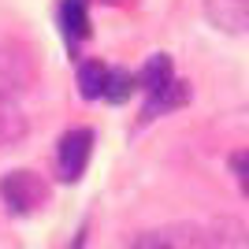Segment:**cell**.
Segmentation results:
<instances>
[{
	"instance_id": "4",
	"label": "cell",
	"mask_w": 249,
	"mask_h": 249,
	"mask_svg": "<svg viewBox=\"0 0 249 249\" xmlns=\"http://www.w3.org/2000/svg\"><path fill=\"white\" fill-rule=\"evenodd\" d=\"M201 231L190 227V223H178V227H156V231H142L130 249H197Z\"/></svg>"
},
{
	"instance_id": "11",
	"label": "cell",
	"mask_w": 249,
	"mask_h": 249,
	"mask_svg": "<svg viewBox=\"0 0 249 249\" xmlns=\"http://www.w3.org/2000/svg\"><path fill=\"white\" fill-rule=\"evenodd\" d=\"M86 4H89V0H63V4H60V19H63V26H67L71 37H86V34H89Z\"/></svg>"
},
{
	"instance_id": "1",
	"label": "cell",
	"mask_w": 249,
	"mask_h": 249,
	"mask_svg": "<svg viewBox=\"0 0 249 249\" xmlns=\"http://www.w3.org/2000/svg\"><path fill=\"white\" fill-rule=\"evenodd\" d=\"M0 197L8 201L11 212L26 216V212H37L49 201V186L37 171H11V175L0 178Z\"/></svg>"
},
{
	"instance_id": "2",
	"label": "cell",
	"mask_w": 249,
	"mask_h": 249,
	"mask_svg": "<svg viewBox=\"0 0 249 249\" xmlns=\"http://www.w3.org/2000/svg\"><path fill=\"white\" fill-rule=\"evenodd\" d=\"M34 78H37V56H34L30 45H22V41H4L0 45V82L22 89V86H30Z\"/></svg>"
},
{
	"instance_id": "13",
	"label": "cell",
	"mask_w": 249,
	"mask_h": 249,
	"mask_svg": "<svg viewBox=\"0 0 249 249\" xmlns=\"http://www.w3.org/2000/svg\"><path fill=\"white\" fill-rule=\"evenodd\" d=\"M231 171H234V178H238V190L249 197V149L231 153Z\"/></svg>"
},
{
	"instance_id": "8",
	"label": "cell",
	"mask_w": 249,
	"mask_h": 249,
	"mask_svg": "<svg viewBox=\"0 0 249 249\" xmlns=\"http://www.w3.org/2000/svg\"><path fill=\"white\" fill-rule=\"evenodd\" d=\"M197 249H246V231H242V223L223 219L212 231H201Z\"/></svg>"
},
{
	"instance_id": "7",
	"label": "cell",
	"mask_w": 249,
	"mask_h": 249,
	"mask_svg": "<svg viewBox=\"0 0 249 249\" xmlns=\"http://www.w3.org/2000/svg\"><path fill=\"white\" fill-rule=\"evenodd\" d=\"M142 89H145L149 97H156L160 89H167V86L175 82V67H171V56H164V52H156V56H149V63L142 67Z\"/></svg>"
},
{
	"instance_id": "5",
	"label": "cell",
	"mask_w": 249,
	"mask_h": 249,
	"mask_svg": "<svg viewBox=\"0 0 249 249\" xmlns=\"http://www.w3.org/2000/svg\"><path fill=\"white\" fill-rule=\"evenodd\" d=\"M205 19L219 34H246L249 30V0H205Z\"/></svg>"
},
{
	"instance_id": "9",
	"label": "cell",
	"mask_w": 249,
	"mask_h": 249,
	"mask_svg": "<svg viewBox=\"0 0 249 249\" xmlns=\"http://www.w3.org/2000/svg\"><path fill=\"white\" fill-rule=\"evenodd\" d=\"M190 101V82H171L167 89H160L156 97H149V104H145V119H153V115H160V112H171V108H178V104H186Z\"/></svg>"
},
{
	"instance_id": "12",
	"label": "cell",
	"mask_w": 249,
	"mask_h": 249,
	"mask_svg": "<svg viewBox=\"0 0 249 249\" xmlns=\"http://www.w3.org/2000/svg\"><path fill=\"white\" fill-rule=\"evenodd\" d=\"M134 93V74L130 71H108V82H104V101H112V104H123L126 97Z\"/></svg>"
},
{
	"instance_id": "3",
	"label": "cell",
	"mask_w": 249,
	"mask_h": 249,
	"mask_svg": "<svg viewBox=\"0 0 249 249\" xmlns=\"http://www.w3.org/2000/svg\"><path fill=\"white\" fill-rule=\"evenodd\" d=\"M89 149H93V134L89 130H67L60 138V149H56V164H60V178L63 182H78L89 164Z\"/></svg>"
},
{
	"instance_id": "10",
	"label": "cell",
	"mask_w": 249,
	"mask_h": 249,
	"mask_svg": "<svg viewBox=\"0 0 249 249\" xmlns=\"http://www.w3.org/2000/svg\"><path fill=\"white\" fill-rule=\"evenodd\" d=\"M104 82H108V67H104V63L89 60V63L78 67V89H82L86 101H89V97H101L104 93Z\"/></svg>"
},
{
	"instance_id": "6",
	"label": "cell",
	"mask_w": 249,
	"mask_h": 249,
	"mask_svg": "<svg viewBox=\"0 0 249 249\" xmlns=\"http://www.w3.org/2000/svg\"><path fill=\"white\" fill-rule=\"evenodd\" d=\"M26 138V115L8 93H0V149Z\"/></svg>"
}]
</instances>
